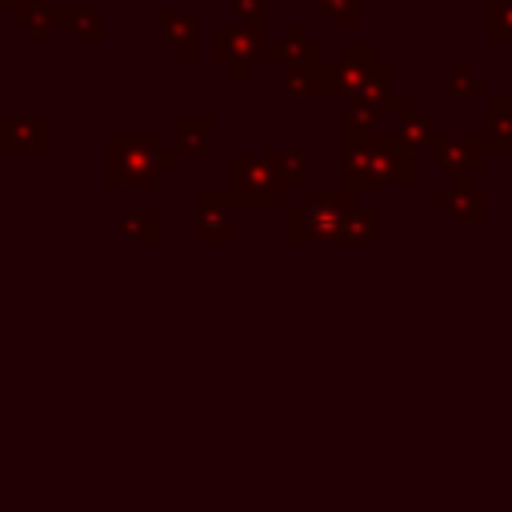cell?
Instances as JSON below:
<instances>
[{
  "label": "cell",
  "instance_id": "obj_1",
  "mask_svg": "<svg viewBox=\"0 0 512 512\" xmlns=\"http://www.w3.org/2000/svg\"><path fill=\"white\" fill-rule=\"evenodd\" d=\"M284 208L288 244H372L380 236V212L344 188H304Z\"/></svg>",
  "mask_w": 512,
  "mask_h": 512
},
{
  "label": "cell",
  "instance_id": "obj_2",
  "mask_svg": "<svg viewBox=\"0 0 512 512\" xmlns=\"http://www.w3.org/2000/svg\"><path fill=\"white\" fill-rule=\"evenodd\" d=\"M340 188L352 196L380 188H416V152L400 144L396 132L380 128H340Z\"/></svg>",
  "mask_w": 512,
  "mask_h": 512
},
{
  "label": "cell",
  "instance_id": "obj_3",
  "mask_svg": "<svg viewBox=\"0 0 512 512\" xmlns=\"http://www.w3.org/2000/svg\"><path fill=\"white\" fill-rule=\"evenodd\" d=\"M180 168V152L164 148L156 132H108L104 136V188L156 192L168 172Z\"/></svg>",
  "mask_w": 512,
  "mask_h": 512
},
{
  "label": "cell",
  "instance_id": "obj_4",
  "mask_svg": "<svg viewBox=\"0 0 512 512\" xmlns=\"http://www.w3.org/2000/svg\"><path fill=\"white\" fill-rule=\"evenodd\" d=\"M228 188L240 200V208L244 204H252V208H284L288 204V192L276 180L264 152H248V148L232 152L228 156Z\"/></svg>",
  "mask_w": 512,
  "mask_h": 512
},
{
  "label": "cell",
  "instance_id": "obj_5",
  "mask_svg": "<svg viewBox=\"0 0 512 512\" xmlns=\"http://www.w3.org/2000/svg\"><path fill=\"white\" fill-rule=\"evenodd\" d=\"M268 44H272V36L252 32V28L236 24V20H232V24H216V28H212V60H216V64H224L232 80L252 76V72H256V64H260V60H268Z\"/></svg>",
  "mask_w": 512,
  "mask_h": 512
},
{
  "label": "cell",
  "instance_id": "obj_6",
  "mask_svg": "<svg viewBox=\"0 0 512 512\" xmlns=\"http://www.w3.org/2000/svg\"><path fill=\"white\" fill-rule=\"evenodd\" d=\"M488 140L484 132H440L432 140V160L448 180H472L476 172L488 168Z\"/></svg>",
  "mask_w": 512,
  "mask_h": 512
},
{
  "label": "cell",
  "instance_id": "obj_7",
  "mask_svg": "<svg viewBox=\"0 0 512 512\" xmlns=\"http://www.w3.org/2000/svg\"><path fill=\"white\" fill-rule=\"evenodd\" d=\"M240 200L232 188H196L192 192V236L196 244H228L236 228Z\"/></svg>",
  "mask_w": 512,
  "mask_h": 512
},
{
  "label": "cell",
  "instance_id": "obj_8",
  "mask_svg": "<svg viewBox=\"0 0 512 512\" xmlns=\"http://www.w3.org/2000/svg\"><path fill=\"white\" fill-rule=\"evenodd\" d=\"M52 116L44 112H0V156H48Z\"/></svg>",
  "mask_w": 512,
  "mask_h": 512
},
{
  "label": "cell",
  "instance_id": "obj_9",
  "mask_svg": "<svg viewBox=\"0 0 512 512\" xmlns=\"http://www.w3.org/2000/svg\"><path fill=\"white\" fill-rule=\"evenodd\" d=\"M432 204L444 208V216L456 224H468V228L488 224V192L476 188L472 180H448V184L432 188Z\"/></svg>",
  "mask_w": 512,
  "mask_h": 512
},
{
  "label": "cell",
  "instance_id": "obj_10",
  "mask_svg": "<svg viewBox=\"0 0 512 512\" xmlns=\"http://www.w3.org/2000/svg\"><path fill=\"white\" fill-rule=\"evenodd\" d=\"M288 92L296 100H332L340 96V80H336V60L324 56H312L304 64H292L288 68Z\"/></svg>",
  "mask_w": 512,
  "mask_h": 512
},
{
  "label": "cell",
  "instance_id": "obj_11",
  "mask_svg": "<svg viewBox=\"0 0 512 512\" xmlns=\"http://www.w3.org/2000/svg\"><path fill=\"white\" fill-rule=\"evenodd\" d=\"M384 56L376 52V44L372 40H348V44H340V52H336V80H340V100L344 96H356L364 84H368V76L376 72V64H380Z\"/></svg>",
  "mask_w": 512,
  "mask_h": 512
},
{
  "label": "cell",
  "instance_id": "obj_12",
  "mask_svg": "<svg viewBox=\"0 0 512 512\" xmlns=\"http://www.w3.org/2000/svg\"><path fill=\"white\" fill-rule=\"evenodd\" d=\"M156 28H160V40H164L168 48H176L180 64H192V60H196V32H200L196 12L160 4V8H156Z\"/></svg>",
  "mask_w": 512,
  "mask_h": 512
},
{
  "label": "cell",
  "instance_id": "obj_13",
  "mask_svg": "<svg viewBox=\"0 0 512 512\" xmlns=\"http://www.w3.org/2000/svg\"><path fill=\"white\" fill-rule=\"evenodd\" d=\"M56 24L68 40H80V44H104L108 36L96 4H56Z\"/></svg>",
  "mask_w": 512,
  "mask_h": 512
},
{
  "label": "cell",
  "instance_id": "obj_14",
  "mask_svg": "<svg viewBox=\"0 0 512 512\" xmlns=\"http://www.w3.org/2000/svg\"><path fill=\"white\" fill-rule=\"evenodd\" d=\"M116 232L124 244H156L160 240V208L152 204H128L116 216Z\"/></svg>",
  "mask_w": 512,
  "mask_h": 512
},
{
  "label": "cell",
  "instance_id": "obj_15",
  "mask_svg": "<svg viewBox=\"0 0 512 512\" xmlns=\"http://www.w3.org/2000/svg\"><path fill=\"white\" fill-rule=\"evenodd\" d=\"M484 140L492 152L512 156V96L484 100Z\"/></svg>",
  "mask_w": 512,
  "mask_h": 512
},
{
  "label": "cell",
  "instance_id": "obj_16",
  "mask_svg": "<svg viewBox=\"0 0 512 512\" xmlns=\"http://www.w3.org/2000/svg\"><path fill=\"white\" fill-rule=\"evenodd\" d=\"M312 56H324V44L308 40L304 24H288V28H284V36L268 44V60H276V64H284V68L304 64V60H312Z\"/></svg>",
  "mask_w": 512,
  "mask_h": 512
},
{
  "label": "cell",
  "instance_id": "obj_17",
  "mask_svg": "<svg viewBox=\"0 0 512 512\" xmlns=\"http://www.w3.org/2000/svg\"><path fill=\"white\" fill-rule=\"evenodd\" d=\"M216 136V116L212 112H184L176 120V152H208Z\"/></svg>",
  "mask_w": 512,
  "mask_h": 512
},
{
  "label": "cell",
  "instance_id": "obj_18",
  "mask_svg": "<svg viewBox=\"0 0 512 512\" xmlns=\"http://www.w3.org/2000/svg\"><path fill=\"white\" fill-rule=\"evenodd\" d=\"M392 124H396L392 132L400 136V144H404L408 152H416V156H420V152H432V140L440 136V132H436V124H432V116H428V112H420V108H416V112H408V116H400V120H392Z\"/></svg>",
  "mask_w": 512,
  "mask_h": 512
},
{
  "label": "cell",
  "instance_id": "obj_19",
  "mask_svg": "<svg viewBox=\"0 0 512 512\" xmlns=\"http://www.w3.org/2000/svg\"><path fill=\"white\" fill-rule=\"evenodd\" d=\"M264 156H268V164H272V172H276V180L284 184V192H288V196L308 188V160H304V152L272 148V152H264Z\"/></svg>",
  "mask_w": 512,
  "mask_h": 512
},
{
  "label": "cell",
  "instance_id": "obj_20",
  "mask_svg": "<svg viewBox=\"0 0 512 512\" xmlns=\"http://www.w3.org/2000/svg\"><path fill=\"white\" fill-rule=\"evenodd\" d=\"M448 96L452 100H488V80L472 72L468 60H452L448 64Z\"/></svg>",
  "mask_w": 512,
  "mask_h": 512
},
{
  "label": "cell",
  "instance_id": "obj_21",
  "mask_svg": "<svg viewBox=\"0 0 512 512\" xmlns=\"http://www.w3.org/2000/svg\"><path fill=\"white\" fill-rule=\"evenodd\" d=\"M484 40H512V0H484Z\"/></svg>",
  "mask_w": 512,
  "mask_h": 512
},
{
  "label": "cell",
  "instance_id": "obj_22",
  "mask_svg": "<svg viewBox=\"0 0 512 512\" xmlns=\"http://www.w3.org/2000/svg\"><path fill=\"white\" fill-rule=\"evenodd\" d=\"M232 12H236V24L272 36V12H268V0H232Z\"/></svg>",
  "mask_w": 512,
  "mask_h": 512
},
{
  "label": "cell",
  "instance_id": "obj_23",
  "mask_svg": "<svg viewBox=\"0 0 512 512\" xmlns=\"http://www.w3.org/2000/svg\"><path fill=\"white\" fill-rule=\"evenodd\" d=\"M312 8L336 24H360V0H312Z\"/></svg>",
  "mask_w": 512,
  "mask_h": 512
},
{
  "label": "cell",
  "instance_id": "obj_24",
  "mask_svg": "<svg viewBox=\"0 0 512 512\" xmlns=\"http://www.w3.org/2000/svg\"><path fill=\"white\" fill-rule=\"evenodd\" d=\"M0 8H4V12H12V24L28 28L44 8H52V0H0Z\"/></svg>",
  "mask_w": 512,
  "mask_h": 512
},
{
  "label": "cell",
  "instance_id": "obj_25",
  "mask_svg": "<svg viewBox=\"0 0 512 512\" xmlns=\"http://www.w3.org/2000/svg\"><path fill=\"white\" fill-rule=\"evenodd\" d=\"M24 32H28V40H32V44H48V40L60 32V24H56V4H52V8H44V12L24 28Z\"/></svg>",
  "mask_w": 512,
  "mask_h": 512
},
{
  "label": "cell",
  "instance_id": "obj_26",
  "mask_svg": "<svg viewBox=\"0 0 512 512\" xmlns=\"http://www.w3.org/2000/svg\"><path fill=\"white\" fill-rule=\"evenodd\" d=\"M416 108H420L416 96H396V92H388L384 104H380V116H384V120H400V116H408V112H416Z\"/></svg>",
  "mask_w": 512,
  "mask_h": 512
}]
</instances>
